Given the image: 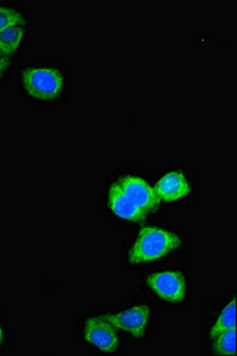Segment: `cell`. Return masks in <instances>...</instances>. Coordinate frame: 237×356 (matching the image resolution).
I'll return each mask as SVG.
<instances>
[{
	"mask_svg": "<svg viewBox=\"0 0 237 356\" xmlns=\"http://www.w3.org/2000/svg\"><path fill=\"white\" fill-rule=\"evenodd\" d=\"M25 25H13L0 31V58H10L24 40Z\"/></svg>",
	"mask_w": 237,
	"mask_h": 356,
	"instance_id": "9c48e42d",
	"label": "cell"
},
{
	"mask_svg": "<svg viewBox=\"0 0 237 356\" xmlns=\"http://www.w3.org/2000/svg\"><path fill=\"white\" fill-rule=\"evenodd\" d=\"M160 201L173 202L184 197L190 193L191 188L184 175L180 172H169L159 179L154 188Z\"/></svg>",
	"mask_w": 237,
	"mask_h": 356,
	"instance_id": "ba28073f",
	"label": "cell"
},
{
	"mask_svg": "<svg viewBox=\"0 0 237 356\" xmlns=\"http://www.w3.org/2000/svg\"><path fill=\"white\" fill-rule=\"evenodd\" d=\"M22 83L29 97L48 102L61 95L65 77L55 68H28L22 74Z\"/></svg>",
	"mask_w": 237,
	"mask_h": 356,
	"instance_id": "7a4b0ae2",
	"label": "cell"
},
{
	"mask_svg": "<svg viewBox=\"0 0 237 356\" xmlns=\"http://www.w3.org/2000/svg\"><path fill=\"white\" fill-rule=\"evenodd\" d=\"M149 316L151 310L147 305H135L118 314H109L104 316V318L109 321L116 329L128 332L139 340L146 335Z\"/></svg>",
	"mask_w": 237,
	"mask_h": 356,
	"instance_id": "5b68a950",
	"label": "cell"
},
{
	"mask_svg": "<svg viewBox=\"0 0 237 356\" xmlns=\"http://www.w3.org/2000/svg\"><path fill=\"white\" fill-rule=\"evenodd\" d=\"M84 339L104 353H115L118 348L119 339L116 328L104 317H91L86 321Z\"/></svg>",
	"mask_w": 237,
	"mask_h": 356,
	"instance_id": "277c9868",
	"label": "cell"
},
{
	"mask_svg": "<svg viewBox=\"0 0 237 356\" xmlns=\"http://www.w3.org/2000/svg\"><path fill=\"white\" fill-rule=\"evenodd\" d=\"M24 15L18 10L6 6H0V31L13 25H25Z\"/></svg>",
	"mask_w": 237,
	"mask_h": 356,
	"instance_id": "7c38bea8",
	"label": "cell"
},
{
	"mask_svg": "<svg viewBox=\"0 0 237 356\" xmlns=\"http://www.w3.org/2000/svg\"><path fill=\"white\" fill-rule=\"evenodd\" d=\"M109 206L111 211H114L118 218L128 221L139 222L146 219V215H147L146 211H142L128 197L118 183L111 186L109 191Z\"/></svg>",
	"mask_w": 237,
	"mask_h": 356,
	"instance_id": "52a82bcc",
	"label": "cell"
},
{
	"mask_svg": "<svg viewBox=\"0 0 237 356\" xmlns=\"http://www.w3.org/2000/svg\"><path fill=\"white\" fill-rule=\"evenodd\" d=\"M4 342V332H3V327H1V323H0V346L3 344Z\"/></svg>",
	"mask_w": 237,
	"mask_h": 356,
	"instance_id": "5bb4252c",
	"label": "cell"
},
{
	"mask_svg": "<svg viewBox=\"0 0 237 356\" xmlns=\"http://www.w3.org/2000/svg\"><path fill=\"white\" fill-rule=\"evenodd\" d=\"M8 67H10V58H6V57L0 58V79L3 77Z\"/></svg>",
	"mask_w": 237,
	"mask_h": 356,
	"instance_id": "4fadbf2b",
	"label": "cell"
},
{
	"mask_svg": "<svg viewBox=\"0 0 237 356\" xmlns=\"http://www.w3.org/2000/svg\"><path fill=\"white\" fill-rule=\"evenodd\" d=\"M117 183L128 197L146 213L154 211L159 206L160 200L154 188H151L142 178L125 176Z\"/></svg>",
	"mask_w": 237,
	"mask_h": 356,
	"instance_id": "8992f818",
	"label": "cell"
},
{
	"mask_svg": "<svg viewBox=\"0 0 237 356\" xmlns=\"http://www.w3.org/2000/svg\"><path fill=\"white\" fill-rule=\"evenodd\" d=\"M213 353L218 355H236V328L225 330L213 339Z\"/></svg>",
	"mask_w": 237,
	"mask_h": 356,
	"instance_id": "8fae6325",
	"label": "cell"
},
{
	"mask_svg": "<svg viewBox=\"0 0 237 356\" xmlns=\"http://www.w3.org/2000/svg\"><path fill=\"white\" fill-rule=\"evenodd\" d=\"M180 245L181 240L172 232L158 227H144L131 247L129 261L132 265L151 263L174 251Z\"/></svg>",
	"mask_w": 237,
	"mask_h": 356,
	"instance_id": "6da1fadb",
	"label": "cell"
},
{
	"mask_svg": "<svg viewBox=\"0 0 237 356\" xmlns=\"http://www.w3.org/2000/svg\"><path fill=\"white\" fill-rule=\"evenodd\" d=\"M147 284L160 298L171 303H181L186 295V280L179 271L156 272L148 275Z\"/></svg>",
	"mask_w": 237,
	"mask_h": 356,
	"instance_id": "3957f363",
	"label": "cell"
},
{
	"mask_svg": "<svg viewBox=\"0 0 237 356\" xmlns=\"http://www.w3.org/2000/svg\"><path fill=\"white\" fill-rule=\"evenodd\" d=\"M231 328H236V298L235 297L225 305L221 314L218 315L213 323V328L210 329L208 335H210V339L213 340L221 332Z\"/></svg>",
	"mask_w": 237,
	"mask_h": 356,
	"instance_id": "30bf717a",
	"label": "cell"
}]
</instances>
